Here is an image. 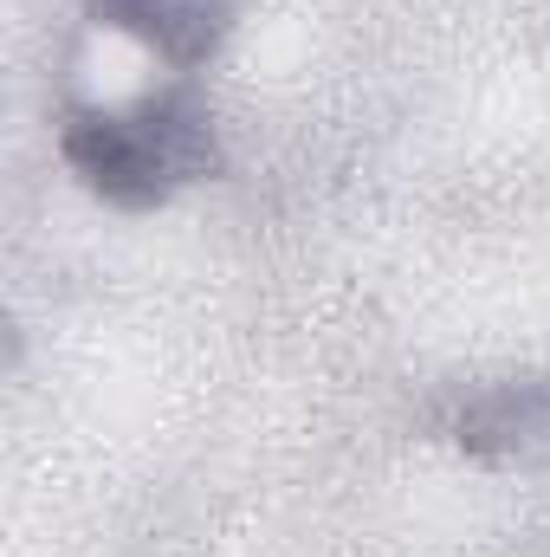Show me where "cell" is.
<instances>
[{
	"instance_id": "1",
	"label": "cell",
	"mask_w": 550,
	"mask_h": 557,
	"mask_svg": "<svg viewBox=\"0 0 550 557\" xmlns=\"http://www.w3.org/2000/svg\"><path fill=\"white\" fill-rule=\"evenodd\" d=\"M59 149L98 201L130 208V214L162 208L182 182L221 175L214 117L188 85L142 98L137 111H78Z\"/></svg>"
},
{
	"instance_id": "2",
	"label": "cell",
	"mask_w": 550,
	"mask_h": 557,
	"mask_svg": "<svg viewBox=\"0 0 550 557\" xmlns=\"http://www.w3.org/2000/svg\"><path fill=\"white\" fill-rule=\"evenodd\" d=\"M98 26L142 39L175 72L201 65L227 33V0H85Z\"/></svg>"
},
{
	"instance_id": "3",
	"label": "cell",
	"mask_w": 550,
	"mask_h": 557,
	"mask_svg": "<svg viewBox=\"0 0 550 557\" xmlns=\"http://www.w3.org/2000/svg\"><path fill=\"white\" fill-rule=\"evenodd\" d=\"M460 447L486 460H550V383L499 389L460 421Z\"/></svg>"
}]
</instances>
